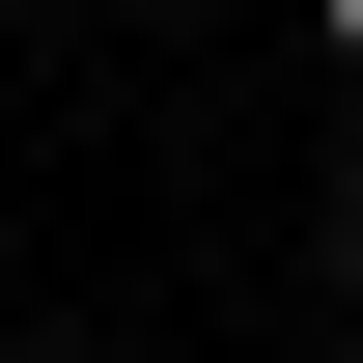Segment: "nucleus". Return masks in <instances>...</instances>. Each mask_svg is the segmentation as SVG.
Listing matches in <instances>:
<instances>
[{
    "mask_svg": "<svg viewBox=\"0 0 363 363\" xmlns=\"http://www.w3.org/2000/svg\"><path fill=\"white\" fill-rule=\"evenodd\" d=\"M335 279H363V168H335Z\"/></svg>",
    "mask_w": 363,
    "mask_h": 363,
    "instance_id": "obj_1",
    "label": "nucleus"
},
{
    "mask_svg": "<svg viewBox=\"0 0 363 363\" xmlns=\"http://www.w3.org/2000/svg\"><path fill=\"white\" fill-rule=\"evenodd\" d=\"M335 84H363V0H335Z\"/></svg>",
    "mask_w": 363,
    "mask_h": 363,
    "instance_id": "obj_2",
    "label": "nucleus"
},
{
    "mask_svg": "<svg viewBox=\"0 0 363 363\" xmlns=\"http://www.w3.org/2000/svg\"><path fill=\"white\" fill-rule=\"evenodd\" d=\"M0 363H56V335H0Z\"/></svg>",
    "mask_w": 363,
    "mask_h": 363,
    "instance_id": "obj_3",
    "label": "nucleus"
}]
</instances>
